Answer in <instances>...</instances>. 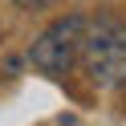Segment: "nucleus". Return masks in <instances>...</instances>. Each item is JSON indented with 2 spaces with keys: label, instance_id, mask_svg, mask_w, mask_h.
<instances>
[{
  "label": "nucleus",
  "instance_id": "nucleus-2",
  "mask_svg": "<svg viewBox=\"0 0 126 126\" xmlns=\"http://www.w3.org/2000/svg\"><path fill=\"white\" fill-rule=\"evenodd\" d=\"M81 29H85V16H61V20H53V25L41 33V41L33 45L29 61H33L41 73H53V77L69 73V65L77 61Z\"/></svg>",
  "mask_w": 126,
  "mask_h": 126
},
{
  "label": "nucleus",
  "instance_id": "nucleus-3",
  "mask_svg": "<svg viewBox=\"0 0 126 126\" xmlns=\"http://www.w3.org/2000/svg\"><path fill=\"white\" fill-rule=\"evenodd\" d=\"M20 8H45V4H49V0H16Z\"/></svg>",
  "mask_w": 126,
  "mask_h": 126
},
{
  "label": "nucleus",
  "instance_id": "nucleus-1",
  "mask_svg": "<svg viewBox=\"0 0 126 126\" xmlns=\"http://www.w3.org/2000/svg\"><path fill=\"white\" fill-rule=\"evenodd\" d=\"M77 57H81V65H85L94 85H102V90L126 85V25L110 20V16L85 20Z\"/></svg>",
  "mask_w": 126,
  "mask_h": 126
}]
</instances>
